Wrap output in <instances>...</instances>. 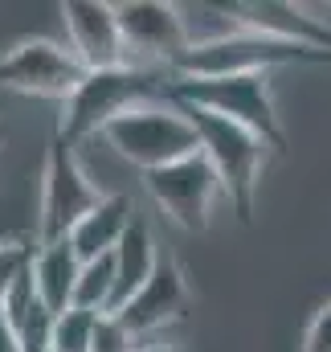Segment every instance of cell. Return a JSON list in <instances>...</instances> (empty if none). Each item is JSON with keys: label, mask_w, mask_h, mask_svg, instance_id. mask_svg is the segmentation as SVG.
<instances>
[{"label": "cell", "mask_w": 331, "mask_h": 352, "mask_svg": "<svg viewBox=\"0 0 331 352\" xmlns=\"http://www.w3.org/2000/svg\"><path fill=\"white\" fill-rule=\"evenodd\" d=\"M0 352H21V349H16V340H12V336H8V332H4V336H0Z\"/></svg>", "instance_id": "23"}, {"label": "cell", "mask_w": 331, "mask_h": 352, "mask_svg": "<svg viewBox=\"0 0 331 352\" xmlns=\"http://www.w3.org/2000/svg\"><path fill=\"white\" fill-rule=\"evenodd\" d=\"M176 107L188 115V123L196 131V152L217 173L221 192L229 197L238 217H249L258 173H262V160H266V144L253 131H246L242 123L225 119V115H213V111H201V107H188V102H176Z\"/></svg>", "instance_id": "1"}, {"label": "cell", "mask_w": 331, "mask_h": 352, "mask_svg": "<svg viewBox=\"0 0 331 352\" xmlns=\"http://www.w3.org/2000/svg\"><path fill=\"white\" fill-rule=\"evenodd\" d=\"M188 307V283H184V270L172 263V258H160V266L152 270V278L115 311V320L139 340L148 344L156 332H164L168 324H176Z\"/></svg>", "instance_id": "9"}, {"label": "cell", "mask_w": 331, "mask_h": 352, "mask_svg": "<svg viewBox=\"0 0 331 352\" xmlns=\"http://www.w3.org/2000/svg\"><path fill=\"white\" fill-rule=\"evenodd\" d=\"M33 250H37V246H29V242H4V246H0V299H4L8 287L33 266Z\"/></svg>", "instance_id": "20"}, {"label": "cell", "mask_w": 331, "mask_h": 352, "mask_svg": "<svg viewBox=\"0 0 331 352\" xmlns=\"http://www.w3.org/2000/svg\"><path fill=\"white\" fill-rule=\"evenodd\" d=\"M90 352H139V340L115 316H98L94 336H90Z\"/></svg>", "instance_id": "19"}, {"label": "cell", "mask_w": 331, "mask_h": 352, "mask_svg": "<svg viewBox=\"0 0 331 352\" xmlns=\"http://www.w3.org/2000/svg\"><path fill=\"white\" fill-rule=\"evenodd\" d=\"M102 201L98 184L86 176L70 144H54L41 176V242H66L70 230Z\"/></svg>", "instance_id": "6"}, {"label": "cell", "mask_w": 331, "mask_h": 352, "mask_svg": "<svg viewBox=\"0 0 331 352\" xmlns=\"http://www.w3.org/2000/svg\"><path fill=\"white\" fill-rule=\"evenodd\" d=\"M303 352H331V299L315 311V320L307 328V340H303Z\"/></svg>", "instance_id": "21"}, {"label": "cell", "mask_w": 331, "mask_h": 352, "mask_svg": "<svg viewBox=\"0 0 331 352\" xmlns=\"http://www.w3.org/2000/svg\"><path fill=\"white\" fill-rule=\"evenodd\" d=\"M102 140L144 173L176 164L196 152V131L176 102L172 107H156V102L131 107L127 115H119L102 127Z\"/></svg>", "instance_id": "2"}, {"label": "cell", "mask_w": 331, "mask_h": 352, "mask_svg": "<svg viewBox=\"0 0 331 352\" xmlns=\"http://www.w3.org/2000/svg\"><path fill=\"white\" fill-rule=\"evenodd\" d=\"M233 16L242 21V29L286 41V45H303L331 58V25L319 16H307L303 4H278V0H249V4H233Z\"/></svg>", "instance_id": "12"}, {"label": "cell", "mask_w": 331, "mask_h": 352, "mask_svg": "<svg viewBox=\"0 0 331 352\" xmlns=\"http://www.w3.org/2000/svg\"><path fill=\"white\" fill-rule=\"evenodd\" d=\"M115 21H119V37L127 58H156L172 70V62L184 54V33H180V16L176 4L160 0H127L115 4Z\"/></svg>", "instance_id": "11"}, {"label": "cell", "mask_w": 331, "mask_h": 352, "mask_svg": "<svg viewBox=\"0 0 331 352\" xmlns=\"http://www.w3.org/2000/svg\"><path fill=\"white\" fill-rule=\"evenodd\" d=\"M74 307L90 311V316H111V307H115V263H111V254L82 263L78 287H74Z\"/></svg>", "instance_id": "17"}, {"label": "cell", "mask_w": 331, "mask_h": 352, "mask_svg": "<svg viewBox=\"0 0 331 352\" xmlns=\"http://www.w3.org/2000/svg\"><path fill=\"white\" fill-rule=\"evenodd\" d=\"M176 16H180V33H184V50H201V45H213V41L242 33L233 4H209V0L176 4Z\"/></svg>", "instance_id": "16"}, {"label": "cell", "mask_w": 331, "mask_h": 352, "mask_svg": "<svg viewBox=\"0 0 331 352\" xmlns=\"http://www.w3.org/2000/svg\"><path fill=\"white\" fill-rule=\"evenodd\" d=\"M62 21H66V50L82 62L86 74L127 66L115 4H106V0H70L62 8Z\"/></svg>", "instance_id": "10"}, {"label": "cell", "mask_w": 331, "mask_h": 352, "mask_svg": "<svg viewBox=\"0 0 331 352\" xmlns=\"http://www.w3.org/2000/svg\"><path fill=\"white\" fill-rule=\"evenodd\" d=\"M111 263H115V307H111V316H115V311L152 278V270L160 266L152 230H148L144 221H131L127 234L119 238V246L111 250Z\"/></svg>", "instance_id": "15"}, {"label": "cell", "mask_w": 331, "mask_h": 352, "mask_svg": "<svg viewBox=\"0 0 331 352\" xmlns=\"http://www.w3.org/2000/svg\"><path fill=\"white\" fill-rule=\"evenodd\" d=\"M94 324H98V316H90V311H78V307L62 311L49 332V352H90Z\"/></svg>", "instance_id": "18"}, {"label": "cell", "mask_w": 331, "mask_h": 352, "mask_svg": "<svg viewBox=\"0 0 331 352\" xmlns=\"http://www.w3.org/2000/svg\"><path fill=\"white\" fill-rule=\"evenodd\" d=\"M78 270H82V263L74 258L70 242H41L33 250V287H37V299L54 316H62V311L74 307Z\"/></svg>", "instance_id": "14"}, {"label": "cell", "mask_w": 331, "mask_h": 352, "mask_svg": "<svg viewBox=\"0 0 331 352\" xmlns=\"http://www.w3.org/2000/svg\"><path fill=\"white\" fill-rule=\"evenodd\" d=\"M328 62H331V58H328Z\"/></svg>", "instance_id": "25"}, {"label": "cell", "mask_w": 331, "mask_h": 352, "mask_svg": "<svg viewBox=\"0 0 331 352\" xmlns=\"http://www.w3.org/2000/svg\"><path fill=\"white\" fill-rule=\"evenodd\" d=\"M299 58L328 62L315 50L286 45V41H274V37H262V33L242 29V33H233L225 41H213V45H201V50H184L172 62V74L176 78H242V74H266L270 66L299 62Z\"/></svg>", "instance_id": "5"}, {"label": "cell", "mask_w": 331, "mask_h": 352, "mask_svg": "<svg viewBox=\"0 0 331 352\" xmlns=\"http://www.w3.org/2000/svg\"><path fill=\"white\" fill-rule=\"evenodd\" d=\"M131 221H135L131 217V201L119 197V192H111V197L102 192V201L70 230L66 242H70V250H74L78 263H94V258H102V254H111L119 246V238L127 234Z\"/></svg>", "instance_id": "13"}, {"label": "cell", "mask_w": 331, "mask_h": 352, "mask_svg": "<svg viewBox=\"0 0 331 352\" xmlns=\"http://www.w3.org/2000/svg\"><path fill=\"white\" fill-rule=\"evenodd\" d=\"M4 332H8V328H4V311H0V336H4Z\"/></svg>", "instance_id": "24"}, {"label": "cell", "mask_w": 331, "mask_h": 352, "mask_svg": "<svg viewBox=\"0 0 331 352\" xmlns=\"http://www.w3.org/2000/svg\"><path fill=\"white\" fill-rule=\"evenodd\" d=\"M172 98L242 123L266 148H286L274 98H270V87H266V74H242V78H176Z\"/></svg>", "instance_id": "4"}, {"label": "cell", "mask_w": 331, "mask_h": 352, "mask_svg": "<svg viewBox=\"0 0 331 352\" xmlns=\"http://www.w3.org/2000/svg\"><path fill=\"white\" fill-rule=\"evenodd\" d=\"M156 94V74L144 66H115V70H90L78 90L66 98V115H62V144H74L86 135H102V127L119 115H127L131 107L152 102Z\"/></svg>", "instance_id": "3"}, {"label": "cell", "mask_w": 331, "mask_h": 352, "mask_svg": "<svg viewBox=\"0 0 331 352\" xmlns=\"http://www.w3.org/2000/svg\"><path fill=\"white\" fill-rule=\"evenodd\" d=\"M86 78L82 62L45 37L21 41L0 58V87L21 90V94H37V98H70L78 82Z\"/></svg>", "instance_id": "8"}, {"label": "cell", "mask_w": 331, "mask_h": 352, "mask_svg": "<svg viewBox=\"0 0 331 352\" xmlns=\"http://www.w3.org/2000/svg\"><path fill=\"white\" fill-rule=\"evenodd\" d=\"M139 352H188L180 344H139Z\"/></svg>", "instance_id": "22"}, {"label": "cell", "mask_w": 331, "mask_h": 352, "mask_svg": "<svg viewBox=\"0 0 331 352\" xmlns=\"http://www.w3.org/2000/svg\"><path fill=\"white\" fill-rule=\"evenodd\" d=\"M144 184L180 230H188V234L209 230V213H213V201L221 197V180L201 152L144 173Z\"/></svg>", "instance_id": "7"}]
</instances>
